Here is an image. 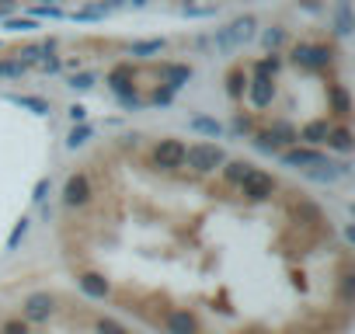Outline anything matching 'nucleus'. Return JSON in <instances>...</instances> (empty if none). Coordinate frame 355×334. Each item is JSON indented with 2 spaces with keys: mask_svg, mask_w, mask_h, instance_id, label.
<instances>
[{
  "mask_svg": "<svg viewBox=\"0 0 355 334\" xmlns=\"http://www.w3.org/2000/svg\"><path fill=\"white\" fill-rule=\"evenodd\" d=\"M185 164L196 167V171H216V167L227 164V153L216 143H192L185 146Z\"/></svg>",
  "mask_w": 355,
  "mask_h": 334,
  "instance_id": "obj_1",
  "label": "nucleus"
},
{
  "mask_svg": "<svg viewBox=\"0 0 355 334\" xmlns=\"http://www.w3.org/2000/svg\"><path fill=\"white\" fill-rule=\"evenodd\" d=\"M241 188H244V195L251 199V202H265L268 195H272V188H275V182H272V175H265V171H254L241 182Z\"/></svg>",
  "mask_w": 355,
  "mask_h": 334,
  "instance_id": "obj_2",
  "label": "nucleus"
},
{
  "mask_svg": "<svg viewBox=\"0 0 355 334\" xmlns=\"http://www.w3.org/2000/svg\"><path fill=\"white\" fill-rule=\"evenodd\" d=\"M282 164H289V167H306V171H313V167H327L331 160H327L320 150L300 146V150H286V153H282Z\"/></svg>",
  "mask_w": 355,
  "mask_h": 334,
  "instance_id": "obj_3",
  "label": "nucleus"
},
{
  "mask_svg": "<svg viewBox=\"0 0 355 334\" xmlns=\"http://www.w3.org/2000/svg\"><path fill=\"white\" fill-rule=\"evenodd\" d=\"M157 164L167 167V171L182 167V164H185V143H182V139H160V146H157Z\"/></svg>",
  "mask_w": 355,
  "mask_h": 334,
  "instance_id": "obj_4",
  "label": "nucleus"
},
{
  "mask_svg": "<svg viewBox=\"0 0 355 334\" xmlns=\"http://www.w3.org/2000/svg\"><path fill=\"white\" fill-rule=\"evenodd\" d=\"M251 35H254V21H251V18H244V21H237V25L223 28V32L216 35V46H220V49H234V46L248 42Z\"/></svg>",
  "mask_w": 355,
  "mask_h": 334,
  "instance_id": "obj_5",
  "label": "nucleus"
},
{
  "mask_svg": "<svg viewBox=\"0 0 355 334\" xmlns=\"http://www.w3.org/2000/svg\"><path fill=\"white\" fill-rule=\"evenodd\" d=\"M87 199H91V182H87V175L67 178V185H63V202H67V206H84Z\"/></svg>",
  "mask_w": 355,
  "mask_h": 334,
  "instance_id": "obj_6",
  "label": "nucleus"
},
{
  "mask_svg": "<svg viewBox=\"0 0 355 334\" xmlns=\"http://www.w3.org/2000/svg\"><path fill=\"white\" fill-rule=\"evenodd\" d=\"M49 313H53V299L46 292H35L25 299V320L39 324V320H49Z\"/></svg>",
  "mask_w": 355,
  "mask_h": 334,
  "instance_id": "obj_7",
  "label": "nucleus"
},
{
  "mask_svg": "<svg viewBox=\"0 0 355 334\" xmlns=\"http://www.w3.org/2000/svg\"><path fill=\"white\" fill-rule=\"evenodd\" d=\"M293 60H296V63H303V67H327L331 53H327V49H320V46H296Z\"/></svg>",
  "mask_w": 355,
  "mask_h": 334,
  "instance_id": "obj_8",
  "label": "nucleus"
},
{
  "mask_svg": "<svg viewBox=\"0 0 355 334\" xmlns=\"http://www.w3.org/2000/svg\"><path fill=\"white\" fill-rule=\"evenodd\" d=\"M327 132H331V125H327L324 118H317V122H306V125L296 132V139H303V143H310V146H320V143H327Z\"/></svg>",
  "mask_w": 355,
  "mask_h": 334,
  "instance_id": "obj_9",
  "label": "nucleus"
},
{
  "mask_svg": "<svg viewBox=\"0 0 355 334\" xmlns=\"http://www.w3.org/2000/svg\"><path fill=\"white\" fill-rule=\"evenodd\" d=\"M196 331L199 327H196V317L189 310H174L167 317V334H196Z\"/></svg>",
  "mask_w": 355,
  "mask_h": 334,
  "instance_id": "obj_10",
  "label": "nucleus"
},
{
  "mask_svg": "<svg viewBox=\"0 0 355 334\" xmlns=\"http://www.w3.org/2000/svg\"><path fill=\"white\" fill-rule=\"evenodd\" d=\"M77 285L91 296V299H105V292H108V285H105V279L101 275H94V272H87V275H80L77 279Z\"/></svg>",
  "mask_w": 355,
  "mask_h": 334,
  "instance_id": "obj_11",
  "label": "nucleus"
},
{
  "mask_svg": "<svg viewBox=\"0 0 355 334\" xmlns=\"http://www.w3.org/2000/svg\"><path fill=\"white\" fill-rule=\"evenodd\" d=\"M164 77H167V87L171 91H178L189 77H192V67H185V63H178V67H164Z\"/></svg>",
  "mask_w": 355,
  "mask_h": 334,
  "instance_id": "obj_12",
  "label": "nucleus"
},
{
  "mask_svg": "<svg viewBox=\"0 0 355 334\" xmlns=\"http://www.w3.org/2000/svg\"><path fill=\"white\" fill-rule=\"evenodd\" d=\"M251 101H254L258 108H265V105L272 101V80H268V77H258V80L251 84Z\"/></svg>",
  "mask_w": 355,
  "mask_h": 334,
  "instance_id": "obj_13",
  "label": "nucleus"
},
{
  "mask_svg": "<svg viewBox=\"0 0 355 334\" xmlns=\"http://www.w3.org/2000/svg\"><path fill=\"white\" fill-rule=\"evenodd\" d=\"M251 171H254L251 164H244V160H234V164H227V167H223V178H227L230 185H241V182H244Z\"/></svg>",
  "mask_w": 355,
  "mask_h": 334,
  "instance_id": "obj_14",
  "label": "nucleus"
},
{
  "mask_svg": "<svg viewBox=\"0 0 355 334\" xmlns=\"http://www.w3.org/2000/svg\"><path fill=\"white\" fill-rule=\"evenodd\" d=\"M189 125H192L196 132H206V136H220V132H223V125H220L216 118H206V115H196Z\"/></svg>",
  "mask_w": 355,
  "mask_h": 334,
  "instance_id": "obj_15",
  "label": "nucleus"
},
{
  "mask_svg": "<svg viewBox=\"0 0 355 334\" xmlns=\"http://www.w3.org/2000/svg\"><path fill=\"white\" fill-rule=\"evenodd\" d=\"M327 143H331L334 150L348 153V150H352V132H348V129H331V132H327Z\"/></svg>",
  "mask_w": 355,
  "mask_h": 334,
  "instance_id": "obj_16",
  "label": "nucleus"
},
{
  "mask_svg": "<svg viewBox=\"0 0 355 334\" xmlns=\"http://www.w3.org/2000/svg\"><path fill=\"white\" fill-rule=\"evenodd\" d=\"M53 49H56V42H53V39H49V42H46V46H28V49H25V53H21V56H25V60H21V63H32V60H42V56H49V53H53Z\"/></svg>",
  "mask_w": 355,
  "mask_h": 334,
  "instance_id": "obj_17",
  "label": "nucleus"
},
{
  "mask_svg": "<svg viewBox=\"0 0 355 334\" xmlns=\"http://www.w3.org/2000/svg\"><path fill=\"white\" fill-rule=\"evenodd\" d=\"M11 101H15V105H21V108H32V112H39V115H46V112H49V105H46L42 98H21V94H15Z\"/></svg>",
  "mask_w": 355,
  "mask_h": 334,
  "instance_id": "obj_18",
  "label": "nucleus"
},
{
  "mask_svg": "<svg viewBox=\"0 0 355 334\" xmlns=\"http://www.w3.org/2000/svg\"><path fill=\"white\" fill-rule=\"evenodd\" d=\"M91 132H94V129L80 122V125H73V132H70V139H67V143H70V146H84V143L91 139Z\"/></svg>",
  "mask_w": 355,
  "mask_h": 334,
  "instance_id": "obj_19",
  "label": "nucleus"
},
{
  "mask_svg": "<svg viewBox=\"0 0 355 334\" xmlns=\"http://www.w3.org/2000/svg\"><path fill=\"white\" fill-rule=\"evenodd\" d=\"M164 49V42L160 39H150V42H136L132 46V56H150V53H160Z\"/></svg>",
  "mask_w": 355,
  "mask_h": 334,
  "instance_id": "obj_20",
  "label": "nucleus"
},
{
  "mask_svg": "<svg viewBox=\"0 0 355 334\" xmlns=\"http://www.w3.org/2000/svg\"><path fill=\"white\" fill-rule=\"evenodd\" d=\"M70 87H73V91H87V87H94V73H73V77H70Z\"/></svg>",
  "mask_w": 355,
  "mask_h": 334,
  "instance_id": "obj_21",
  "label": "nucleus"
},
{
  "mask_svg": "<svg viewBox=\"0 0 355 334\" xmlns=\"http://www.w3.org/2000/svg\"><path fill=\"white\" fill-rule=\"evenodd\" d=\"M25 234H28V220H21V223L11 230V237H8V251H15V247L21 244V237H25Z\"/></svg>",
  "mask_w": 355,
  "mask_h": 334,
  "instance_id": "obj_22",
  "label": "nucleus"
},
{
  "mask_svg": "<svg viewBox=\"0 0 355 334\" xmlns=\"http://www.w3.org/2000/svg\"><path fill=\"white\" fill-rule=\"evenodd\" d=\"M25 67H28V63H21V60H15V63H0V77H21Z\"/></svg>",
  "mask_w": 355,
  "mask_h": 334,
  "instance_id": "obj_23",
  "label": "nucleus"
},
{
  "mask_svg": "<svg viewBox=\"0 0 355 334\" xmlns=\"http://www.w3.org/2000/svg\"><path fill=\"white\" fill-rule=\"evenodd\" d=\"M331 101H334L338 115H348V94H345L341 87H334V91H331Z\"/></svg>",
  "mask_w": 355,
  "mask_h": 334,
  "instance_id": "obj_24",
  "label": "nucleus"
},
{
  "mask_svg": "<svg viewBox=\"0 0 355 334\" xmlns=\"http://www.w3.org/2000/svg\"><path fill=\"white\" fill-rule=\"evenodd\" d=\"M8 28H11V32H32V28H35V21H28V18H11V21H8Z\"/></svg>",
  "mask_w": 355,
  "mask_h": 334,
  "instance_id": "obj_25",
  "label": "nucleus"
},
{
  "mask_svg": "<svg viewBox=\"0 0 355 334\" xmlns=\"http://www.w3.org/2000/svg\"><path fill=\"white\" fill-rule=\"evenodd\" d=\"M101 334H129V331H125L119 320H108V317H105V320H101Z\"/></svg>",
  "mask_w": 355,
  "mask_h": 334,
  "instance_id": "obj_26",
  "label": "nucleus"
},
{
  "mask_svg": "<svg viewBox=\"0 0 355 334\" xmlns=\"http://www.w3.org/2000/svg\"><path fill=\"white\" fill-rule=\"evenodd\" d=\"M275 67H279L275 60H261V63L254 67V73H258V77H268V73H275Z\"/></svg>",
  "mask_w": 355,
  "mask_h": 334,
  "instance_id": "obj_27",
  "label": "nucleus"
},
{
  "mask_svg": "<svg viewBox=\"0 0 355 334\" xmlns=\"http://www.w3.org/2000/svg\"><path fill=\"white\" fill-rule=\"evenodd\" d=\"M4 334H28V324H21V320H8V324H4Z\"/></svg>",
  "mask_w": 355,
  "mask_h": 334,
  "instance_id": "obj_28",
  "label": "nucleus"
},
{
  "mask_svg": "<svg viewBox=\"0 0 355 334\" xmlns=\"http://www.w3.org/2000/svg\"><path fill=\"white\" fill-rule=\"evenodd\" d=\"M70 118H73V122H84V118H87V108H84V105H73V108H70Z\"/></svg>",
  "mask_w": 355,
  "mask_h": 334,
  "instance_id": "obj_29",
  "label": "nucleus"
},
{
  "mask_svg": "<svg viewBox=\"0 0 355 334\" xmlns=\"http://www.w3.org/2000/svg\"><path fill=\"white\" fill-rule=\"evenodd\" d=\"M46 192H49V182H39V185H35V195H32V199H35V202H42V199H46Z\"/></svg>",
  "mask_w": 355,
  "mask_h": 334,
  "instance_id": "obj_30",
  "label": "nucleus"
},
{
  "mask_svg": "<svg viewBox=\"0 0 355 334\" xmlns=\"http://www.w3.org/2000/svg\"><path fill=\"white\" fill-rule=\"evenodd\" d=\"M279 42H282V32H268V35H265V46H268V49L279 46Z\"/></svg>",
  "mask_w": 355,
  "mask_h": 334,
  "instance_id": "obj_31",
  "label": "nucleus"
},
{
  "mask_svg": "<svg viewBox=\"0 0 355 334\" xmlns=\"http://www.w3.org/2000/svg\"><path fill=\"white\" fill-rule=\"evenodd\" d=\"M42 70H49V73H56V70H60V60H42Z\"/></svg>",
  "mask_w": 355,
  "mask_h": 334,
  "instance_id": "obj_32",
  "label": "nucleus"
},
{
  "mask_svg": "<svg viewBox=\"0 0 355 334\" xmlns=\"http://www.w3.org/2000/svg\"><path fill=\"white\" fill-rule=\"evenodd\" d=\"M132 4H143V0H132Z\"/></svg>",
  "mask_w": 355,
  "mask_h": 334,
  "instance_id": "obj_33",
  "label": "nucleus"
}]
</instances>
